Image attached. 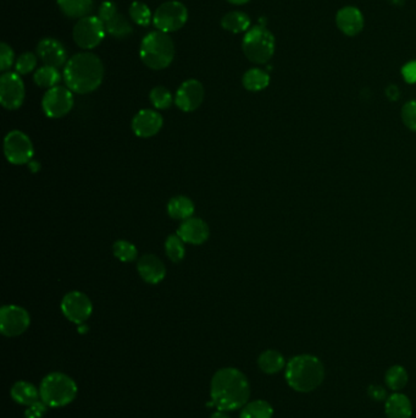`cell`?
<instances>
[{
  "mask_svg": "<svg viewBox=\"0 0 416 418\" xmlns=\"http://www.w3.org/2000/svg\"><path fill=\"white\" fill-rule=\"evenodd\" d=\"M210 396L220 411L242 409L251 398V384L246 374L237 368H221L211 379Z\"/></svg>",
  "mask_w": 416,
  "mask_h": 418,
  "instance_id": "6da1fadb",
  "label": "cell"
},
{
  "mask_svg": "<svg viewBox=\"0 0 416 418\" xmlns=\"http://www.w3.org/2000/svg\"><path fill=\"white\" fill-rule=\"evenodd\" d=\"M104 78V65L93 53H78L65 65L64 80L70 91L87 94L96 91Z\"/></svg>",
  "mask_w": 416,
  "mask_h": 418,
  "instance_id": "7a4b0ae2",
  "label": "cell"
},
{
  "mask_svg": "<svg viewBox=\"0 0 416 418\" xmlns=\"http://www.w3.org/2000/svg\"><path fill=\"white\" fill-rule=\"evenodd\" d=\"M325 366L314 355H298L286 364L284 377L293 391L311 393L316 391L325 379Z\"/></svg>",
  "mask_w": 416,
  "mask_h": 418,
  "instance_id": "3957f363",
  "label": "cell"
},
{
  "mask_svg": "<svg viewBox=\"0 0 416 418\" xmlns=\"http://www.w3.org/2000/svg\"><path fill=\"white\" fill-rule=\"evenodd\" d=\"M139 56L149 69H166L175 58L174 41L169 33L153 31L143 38Z\"/></svg>",
  "mask_w": 416,
  "mask_h": 418,
  "instance_id": "277c9868",
  "label": "cell"
},
{
  "mask_svg": "<svg viewBox=\"0 0 416 418\" xmlns=\"http://www.w3.org/2000/svg\"><path fill=\"white\" fill-rule=\"evenodd\" d=\"M77 384L73 378L61 372H53L43 378L39 394L48 407H64L77 396Z\"/></svg>",
  "mask_w": 416,
  "mask_h": 418,
  "instance_id": "5b68a950",
  "label": "cell"
},
{
  "mask_svg": "<svg viewBox=\"0 0 416 418\" xmlns=\"http://www.w3.org/2000/svg\"><path fill=\"white\" fill-rule=\"evenodd\" d=\"M242 49L249 61L254 64H266L274 56V35L260 25L249 28L243 38Z\"/></svg>",
  "mask_w": 416,
  "mask_h": 418,
  "instance_id": "8992f818",
  "label": "cell"
},
{
  "mask_svg": "<svg viewBox=\"0 0 416 418\" xmlns=\"http://www.w3.org/2000/svg\"><path fill=\"white\" fill-rule=\"evenodd\" d=\"M188 20V10L181 1L171 0L161 4L153 16V23L158 31L171 33L179 31L186 25Z\"/></svg>",
  "mask_w": 416,
  "mask_h": 418,
  "instance_id": "52a82bcc",
  "label": "cell"
},
{
  "mask_svg": "<svg viewBox=\"0 0 416 418\" xmlns=\"http://www.w3.org/2000/svg\"><path fill=\"white\" fill-rule=\"evenodd\" d=\"M106 33V25L98 16H86L75 25L73 37L80 48L89 51L101 44Z\"/></svg>",
  "mask_w": 416,
  "mask_h": 418,
  "instance_id": "ba28073f",
  "label": "cell"
},
{
  "mask_svg": "<svg viewBox=\"0 0 416 418\" xmlns=\"http://www.w3.org/2000/svg\"><path fill=\"white\" fill-rule=\"evenodd\" d=\"M31 324V317L25 308L15 305L4 306L0 311V331L8 338L21 336Z\"/></svg>",
  "mask_w": 416,
  "mask_h": 418,
  "instance_id": "9c48e42d",
  "label": "cell"
},
{
  "mask_svg": "<svg viewBox=\"0 0 416 418\" xmlns=\"http://www.w3.org/2000/svg\"><path fill=\"white\" fill-rule=\"evenodd\" d=\"M42 106L46 116L53 119L63 118L65 115L69 114L70 111L73 109V91L61 86L49 88L43 97Z\"/></svg>",
  "mask_w": 416,
  "mask_h": 418,
  "instance_id": "30bf717a",
  "label": "cell"
},
{
  "mask_svg": "<svg viewBox=\"0 0 416 418\" xmlns=\"http://www.w3.org/2000/svg\"><path fill=\"white\" fill-rule=\"evenodd\" d=\"M25 99V85L18 73H4L0 78V103L1 106L15 111L23 106Z\"/></svg>",
  "mask_w": 416,
  "mask_h": 418,
  "instance_id": "8fae6325",
  "label": "cell"
},
{
  "mask_svg": "<svg viewBox=\"0 0 416 418\" xmlns=\"http://www.w3.org/2000/svg\"><path fill=\"white\" fill-rule=\"evenodd\" d=\"M5 156L13 164H26L32 159L33 145L31 140L21 131H11L4 141Z\"/></svg>",
  "mask_w": 416,
  "mask_h": 418,
  "instance_id": "7c38bea8",
  "label": "cell"
},
{
  "mask_svg": "<svg viewBox=\"0 0 416 418\" xmlns=\"http://www.w3.org/2000/svg\"><path fill=\"white\" fill-rule=\"evenodd\" d=\"M61 311L64 313L65 317L71 322L75 324H82L91 317L93 305L91 300L88 299L87 295L73 291L65 295L61 302Z\"/></svg>",
  "mask_w": 416,
  "mask_h": 418,
  "instance_id": "4fadbf2b",
  "label": "cell"
},
{
  "mask_svg": "<svg viewBox=\"0 0 416 418\" xmlns=\"http://www.w3.org/2000/svg\"><path fill=\"white\" fill-rule=\"evenodd\" d=\"M204 101V87L198 80H188L179 86L175 103L182 111H193Z\"/></svg>",
  "mask_w": 416,
  "mask_h": 418,
  "instance_id": "5bb4252c",
  "label": "cell"
},
{
  "mask_svg": "<svg viewBox=\"0 0 416 418\" xmlns=\"http://www.w3.org/2000/svg\"><path fill=\"white\" fill-rule=\"evenodd\" d=\"M336 25L343 35L354 37L362 32L365 20L362 11L355 6H344L336 14Z\"/></svg>",
  "mask_w": 416,
  "mask_h": 418,
  "instance_id": "9a60e30c",
  "label": "cell"
},
{
  "mask_svg": "<svg viewBox=\"0 0 416 418\" xmlns=\"http://www.w3.org/2000/svg\"><path fill=\"white\" fill-rule=\"evenodd\" d=\"M37 54L46 66L61 68L68 60V53L63 43L55 38H43L37 46Z\"/></svg>",
  "mask_w": 416,
  "mask_h": 418,
  "instance_id": "2e32d148",
  "label": "cell"
},
{
  "mask_svg": "<svg viewBox=\"0 0 416 418\" xmlns=\"http://www.w3.org/2000/svg\"><path fill=\"white\" fill-rule=\"evenodd\" d=\"M163 128V116L158 111L143 109L133 118L132 129L139 137H151Z\"/></svg>",
  "mask_w": 416,
  "mask_h": 418,
  "instance_id": "e0dca14e",
  "label": "cell"
},
{
  "mask_svg": "<svg viewBox=\"0 0 416 418\" xmlns=\"http://www.w3.org/2000/svg\"><path fill=\"white\" fill-rule=\"evenodd\" d=\"M209 226L199 218H189L183 221L177 235L188 244L201 245L209 238Z\"/></svg>",
  "mask_w": 416,
  "mask_h": 418,
  "instance_id": "ac0fdd59",
  "label": "cell"
},
{
  "mask_svg": "<svg viewBox=\"0 0 416 418\" xmlns=\"http://www.w3.org/2000/svg\"><path fill=\"white\" fill-rule=\"evenodd\" d=\"M138 273L143 281L149 284H158L164 281L166 276V268L164 263L154 254L143 256L137 264Z\"/></svg>",
  "mask_w": 416,
  "mask_h": 418,
  "instance_id": "d6986e66",
  "label": "cell"
},
{
  "mask_svg": "<svg viewBox=\"0 0 416 418\" xmlns=\"http://www.w3.org/2000/svg\"><path fill=\"white\" fill-rule=\"evenodd\" d=\"M384 414L387 418H412V401L405 394L393 393L386 399Z\"/></svg>",
  "mask_w": 416,
  "mask_h": 418,
  "instance_id": "ffe728a7",
  "label": "cell"
},
{
  "mask_svg": "<svg viewBox=\"0 0 416 418\" xmlns=\"http://www.w3.org/2000/svg\"><path fill=\"white\" fill-rule=\"evenodd\" d=\"M10 395L16 404L23 405L27 407L41 400L39 391L33 386L32 383H28L26 381H16L10 391Z\"/></svg>",
  "mask_w": 416,
  "mask_h": 418,
  "instance_id": "44dd1931",
  "label": "cell"
},
{
  "mask_svg": "<svg viewBox=\"0 0 416 418\" xmlns=\"http://www.w3.org/2000/svg\"><path fill=\"white\" fill-rule=\"evenodd\" d=\"M61 13L70 19H83L94 8V0H58Z\"/></svg>",
  "mask_w": 416,
  "mask_h": 418,
  "instance_id": "7402d4cb",
  "label": "cell"
},
{
  "mask_svg": "<svg viewBox=\"0 0 416 418\" xmlns=\"http://www.w3.org/2000/svg\"><path fill=\"white\" fill-rule=\"evenodd\" d=\"M286 359L284 355L276 350H266L258 359V366L261 372L266 374H276L286 368Z\"/></svg>",
  "mask_w": 416,
  "mask_h": 418,
  "instance_id": "603a6c76",
  "label": "cell"
},
{
  "mask_svg": "<svg viewBox=\"0 0 416 418\" xmlns=\"http://www.w3.org/2000/svg\"><path fill=\"white\" fill-rule=\"evenodd\" d=\"M221 26L229 32H247L251 27V19L243 11H231L221 19Z\"/></svg>",
  "mask_w": 416,
  "mask_h": 418,
  "instance_id": "cb8c5ba5",
  "label": "cell"
},
{
  "mask_svg": "<svg viewBox=\"0 0 416 418\" xmlns=\"http://www.w3.org/2000/svg\"><path fill=\"white\" fill-rule=\"evenodd\" d=\"M243 86L251 92H259L265 90L270 83V76L264 70L254 69L248 70L246 74L243 75Z\"/></svg>",
  "mask_w": 416,
  "mask_h": 418,
  "instance_id": "d4e9b609",
  "label": "cell"
},
{
  "mask_svg": "<svg viewBox=\"0 0 416 418\" xmlns=\"http://www.w3.org/2000/svg\"><path fill=\"white\" fill-rule=\"evenodd\" d=\"M168 211L170 216L174 219L186 221L189 219L194 213V204L189 198L186 196H177L170 201L168 204Z\"/></svg>",
  "mask_w": 416,
  "mask_h": 418,
  "instance_id": "484cf974",
  "label": "cell"
},
{
  "mask_svg": "<svg viewBox=\"0 0 416 418\" xmlns=\"http://www.w3.org/2000/svg\"><path fill=\"white\" fill-rule=\"evenodd\" d=\"M106 25V32L109 33L111 37L118 38V39H124L128 37L132 33V25L130 23L124 15L120 14L119 11L108 20Z\"/></svg>",
  "mask_w": 416,
  "mask_h": 418,
  "instance_id": "4316f807",
  "label": "cell"
},
{
  "mask_svg": "<svg viewBox=\"0 0 416 418\" xmlns=\"http://www.w3.org/2000/svg\"><path fill=\"white\" fill-rule=\"evenodd\" d=\"M274 409L265 400H254L242 407L239 418H272Z\"/></svg>",
  "mask_w": 416,
  "mask_h": 418,
  "instance_id": "83f0119b",
  "label": "cell"
},
{
  "mask_svg": "<svg viewBox=\"0 0 416 418\" xmlns=\"http://www.w3.org/2000/svg\"><path fill=\"white\" fill-rule=\"evenodd\" d=\"M408 381H409V376H408L407 369L399 364L389 368L384 376L386 386L394 393L404 389L408 384Z\"/></svg>",
  "mask_w": 416,
  "mask_h": 418,
  "instance_id": "f1b7e54d",
  "label": "cell"
},
{
  "mask_svg": "<svg viewBox=\"0 0 416 418\" xmlns=\"http://www.w3.org/2000/svg\"><path fill=\"white\" fill-rule=\"evenodd\" d=\"M33 80H34L37 86H39V87L53 88L58 86L61 76H60L59 70L56 68L44 65L37 70Z\"/></svg>",
  "mask_w": 416,
  "mask_h": 418,
  "instance_id": "f546056e",
  "label": "cell"
},
{
  "mask_svg": "<svg viewBox=\"0 0 416 418\" xmlns=\"http://www.w3.org/2000/svg\"><path fill=\"white\" fill-rule=\"evenodd\" d=\"M128 14L133 23H137L139 26H148L153 20L149 6L142 1H133L128 9Z\"/></svg>",
  "mask_w": 416,
  "mask_h": 418,
  "instance_id": "4dcf8cb0",
  "label": "cell"
},
{
  "mask_svg": "<svg viewBox=\"0 0 416 418\" xmlns=\"http://www.w3.org/2000/svg\"><path fill=\"white\" fill-rule=\"evenodd\" d=\"M183 242H184V241L179 238V235H171V236H169L168 240H166V242H165V251H166L168 257H169L172 262H181L183 257H184L186 250H184V245H183Z\"/></svg>",
  "mask_w": 416,
  "mask_h": 418,
  "instance_id": "1f68e13d",
  "label": "cell"
},
{
  "mask_svg": "<svg viewBox=\"0 0 416 418\" xmlns=\"http://www.w3.org/2000/svg\"><path fill=\"white\" fill-rule=\"evenodd\" d=\"M113 250H114L115 257L119 258L121 262H133L137 257L138 252L136 246L128 241H124V240L116 241Z\"/></svg>",
  "mask_w": 416,
  "mask_h": 418,
  "instance_id": "d6a6232c",
  "label": "cell"
},
{
  "mask_svg": "<svg viewBox=\"0 0 416 418\" xmlns=\"http://www.w3.org/2000/svg\"><path fill=\"white\" fill-rule=\"evenodd\" d=\"M151 102L156 109H168L172 104V94L170 93L169 90L158 86L151 90Z\"/></svg>",
  "mask_w": 416,
  "mask_h": 418,
  "instance_id": "836d02e7",
  "label": "cell"
},
{
  "mask_svg": "<svg viewBox=\"0 0 416 418\" xmlns=\"http://www.w3.org/2000/svg\"><path fill=\"white\" fill-rule=\"evenodd\" d=\"M37 56L33 53H23L18 56L15 64V69L18 75H27L32 73L33 70L36 69L37 66Z\"/></svg>",
  "mask_w": 416,
  "mask_h": 418,
  "instance_id": "e575fe53",
  "label": "cell"
},
{
  "mask_svg": "<svg viewBox=\"0 0 416 418\" xmlns=\"http://www.w3.org/2000/svg\"><path fill=\"white\" fill-rule=\"evenodd\" d=\"M403 124L416 133V101H409L402 108Z\"/></svg>",
  "mask_w": 416,
  "mask_h": 418,
  "instance_id": "d590c367",
  "label": "cell"
},
{
  "mask_svg": "<svg viewBox=\"0 0 416 418\" xmlns=\"http://www.w3.org/2000/svg\"><path fill=\"white\" fill-rule=\"evenodd\" d=\"M15 54L14 51L11 49V47L6 43H1L0 44V70L1 71H8L11 68V65L14 64Z\"/></svg>",
  "mask_w": 416,
  "mask_h": 418,
  "instance_id": "8d00e7d4",
  "label": "cell"
},
{
  "mask_svg": "<svg viewBox=\"0 0 416 418\" xmlns=\"http://www.w3.org/2000/svg\"><path fill=\"white\" fill-rule=\"evenodd\" d=\"M118 13V6L113 1H104L101 3L99 9H98V18L106 23L108 20L111 19L115 14Z\"/></svg>",
  "mask_w": 416,
  "mask_h": 418,
  "instance_id": "74e56055",
  "label": "cell"
},
{
  "mask_svg": "<svg viewBox=\"0 0 416 418\" xmlns=\"http://www.w3.org/2000/svg\"><path fill=\"white\" fill-rule=\"evenodd\" d=\"M46 406L43 401H37L34 404L28 406L27 410L25 411V417L26 418H43L46 414Z\"/></svg>",
  "mask_w": 416,
  "mask_h": 418,
  "instance_id": "f35d334b",
  "label": "cell"
},
{
  "mask_svg": "<svg viewBox=\"0 0 416 418\" xmlns=\"http://www.w3.org/2000/svg\"><path fill=\"white\" fill-rule=\"evenodd\" d=\"M402 76L408 83H416V60L409 61L402 68Z\"/></svg>",
  "mask_w": 416,
  "mask_h": 418,
  "instance_id": "ab89813d",
  "label": "cell"
},
{
  "mask_svg": "<svg viewBox=\"0 0 416 418\" xmlns=\"http://www.w3.org/2000/svg\"><path fill=\"white\" fill-rule=\"evenodd\" d=\"M367 394H369L371 399L375 400V401H384V400L389 398L387 391H386L384 386H377V384H372V386H369Z\"/></svg>",
  "mask_w": 416,
  "mask_h": 418,
  "instance_id": "60d3db41",
  "label": "cell"
},
{
  "mask_svg": "<svg viewBox=\"0 0 416 418\" xmlns=\"http://www.w3.org/2000/svg\"><path fill=\"white\" fill-rule=\"evenodd\" d=\"M210 418H229V416L225 411H220L219 410V411H216V412L211 414Z\"/></svg>",
  "mask_w": 416,
  "mask_h": 418,
  "instance_id": "b9f144b4",
  "label": "cell"
},
{
  "mask_svg": "<svg viewBox=\"0 0 416 418\" xmlns=\"http://www.w3.org/2000/svg\"><path fill=\"white\" fill-rule=\"evenodd\" d=\"M227 1H229V3H231V4L234 5H244L247 4L249 0H227Z\"/></svg>",
  "mask_w": 416,
  "mask_h": 418,
  "instance_id": "7bdbcfd3",
  "label": "cell"
}]
</instances>
